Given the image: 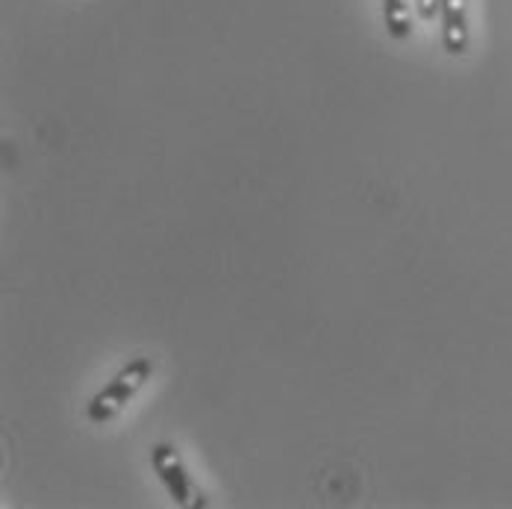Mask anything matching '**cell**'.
<instances>
[{
  "label": "cell",
  "mask_w": 512,
  "mask_h": 509,
  "mask_svg": "<svg viewBox=\"0 0 512 509\" xmlns=\"http://www.w3.org/2000/svg\"><path fill=\"white\" fill-rule=\"evenodd\" d=\"M151 462H154V471L159 474L162 486L168 489V495H171V501L177 507H204L192 477L186 474L183 459H180V454L171 445H156L154 454H151Z\"/></svg>",
  "instance_id": "cell-2"
},
{
  "label": "cell",
  "mask_w": 512,
  "mask_h": 509,
  "mask_svg": "<svg viewBox=\"0 0 512 509\" xmlns=\"http://www.w3.org/2000/svg\"><path fill=\"white\" fill-rule=\"evenodd\" d=\"M383 18L392 39H407L412 33V18L407 0H383Z\"/></svg>",
  "instance_id": "cell-4"
},
{
  "label": "cell",
  "mask_w": 512,
  "mask_h": 509,
  "mask_svg": "<svg viewBox=\"0 0 512 509\" xmlns=\"http://www.w3.org/2000/svg\"><path fill=\"white\" fill-rule=\"evenodd\" d=\"M442 39H445V51L451 56H462L468 51L465 0H442Z\"/></svg>",
  "instance_id": "cell-3"
},
{
  "label": "cell",
  "mask_w": 512,
  "mask_h": 509,
  "mask_svg": "<svg viewBox=\"0 0 512 509\" xmlns=\"http://www.w3.org/2000/svg\"><path fill=\"white\" fill-rule=\"evenodd\" d=\"M151 374H154V362L151 359L139 357L133 359V362H127L112 377V383L92 398V404H89V421H95V424L112 421L121 409L127 407L142 392V386L151 380Z\"/></svg>",
  "instance_id": "cell-1"
},
{
  "label": "cell",
  "mask_w": 512,
  "mask_h": 509,
  "mask_svg": "<svg viewBox=\"0 0 512 509\" xmlns=\"http://www.w3.org/2000/svg\"><path fill=\"white\" fill-rule=\"evenodd\" d=\"M442 12V0H418V15L424 21H433Z\"/></svg>",
  "instance_id": "cell-5"
}]
</instances>
